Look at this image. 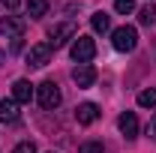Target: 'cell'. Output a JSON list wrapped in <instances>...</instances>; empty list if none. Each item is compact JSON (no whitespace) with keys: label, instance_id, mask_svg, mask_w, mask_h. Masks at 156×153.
Wrapping results in <instances>:
<instances>
[{"label":"cell","instance_id":"obj_1","mask_svg":"<svg viewBox=\"0 0 156 153\" xmlns=\"http://www.w3.org/2000/svg\"><path fill=\"white\" fill-rule=\"evenodd\" d=\"M111 45H114L120 54H129V51H135L138 45V30L132 24H123V27H117L114 33H111Z\"/></svg>","mask_w":156,"mask_h":153},{"label":"cell","instance_id":"obj_2","mask_svg":"<svg viewBox=\"0 0 156 153\" xmlns=\"http://www.w3.org/2000/svg\"><path fill=\"white\" fill-rule=\"evenodd\" d=\"M36 99H39V105L45 108V111H54L60 102H63V96H60V87L54 84V81H42L36 87Z\"/></svg>","mask_w":156,"mask_h":153},{"label":"cell","instance_id":"obj_3","mask_svg":"<svg viewBox=\"0 0 156 153\" xmlns=\"http://www.w3.org/2000/svg\"><path fill=\"white\" fill-rule=\"evenodd\" d=\"M93 57H96V42L90 36H78L72 42V60L75 63H90Z\"/></svg>","mask_w":156,"mask_h":153},{"label":"cell","instance_id":"obj_4","mask_svg":"<svg viewBox=\"0 0 156 153\" xmlns=\"http://www.w3.org/2000/svg\"><path fill=\"white\" fill-rule=\"evenodd\" d=\"M72 36H75V24L72 21H63V24H57V27L48 30V45L51 48H60V45H66Z\"/></svg>","mask_w":156,"mask_h":153},{"label":"cell","instance_id":"obj_5","mask_svg":"<svg viewBox=\"0 0 156 153\" xmlns=\"http://www.w3.org/2000/svg\"><path fill=\"white\" fill-rule=\"evenodd\" d=\"M24 30H27V21L24 18H15V15H3V18H0V33H3V36L21 39Z\"/></svg>","mask_w":156,"mask_h":153},{"label":"cell","instance_id":"obj_6","mask_svg":"<svg viewBox=\"0 0 156 153\" xmlns=\"http://www.w3.org/2000/svg\"><path fill=\"white\" fill-rule=\"evenodd\" d=\"M48 60H51V45H48V42L30 45V51H27V66H45Z\"/></svg>","mask_w":156,"mask_h":153},{"label":"cell","instance_id":"obj_7","mask_svg":"<svg viewBox=\"0 0 156 153\" xmlns=\"http://www.w3.org/2000/svg\"><path fill=\"white\" fill-rule=\"evenodd\" d=\"M72 81H75L78 87H90V84L96 81V69H93V63H78L75 69H72Z\"/></svg>","mask_w":156,"mask_h":153},{"label":"cell","instance_id":"obj_8","mask_svg":"<svg viewBox=\"0 0 156 153\" xmlns=\"http://www.w3.org/2000/svg\"><path fill=\"white\" fill-rule=\"evenodd\" d=\"M96 117H99V105H96V102H81V105L75 108V120L81 123V126L96 123Z\"/></svg>","mask_w":156,"mask_h":153},{"label":"cell","instance_id":"obj_9","mask_svg":"<svg viewBox=\"0 0 156 153\" xmlns=\"http://www.w3.org/2000/svg\"><path fill=\"white\" fill-rule=\"evenodd\" d=\"M117 126H120V132H123L126 141H132V138L138 135V117L132 114V111H123V114L117 117Z\"/></svg>","mask_w":156,"mask_h":153},{"label":"cell","instance_id":"obj_10","mask_svg":"<svg viewBox=\"0 0 156 153\" xmlns=\"http://www.w3.org/2000/svg\"><path fill=\"white\" fill-rule=\"evenodd\" d=\"M12 99H15V102H30V99H33V84H30V81H27V78H18V81H15V84H12Z\"/></svg>","mask_w":156,"mask_h":153},{"label":"cell","instance_id":"obj_11","mask_svg":"<svg viewBox=\"0 0 156 153\" xmlns=\"http://www.w3.org/2000/svg\"><path fill=\"white\" fill-rule=\"evenodd\" d=\"M15 120H18V102L9 96L0 102V123H15Z\"/></svg>","mask_w":156,"mask_h":153},{"label":"cell","instance_id":"obj_12","mask_svg":"<svg viewBox=\"0 0 156 153\" xmlns=\"http://www.w3.org/2000/svg\"><path fill=\"white\" fill-rule=\"evenodd\" d=\"M90 24H93L96 33H108V30H111V15H105V12H93Z\"/></svg>","mask_w":156,"mask_h":153},{"label":"cell","instance_id":"obj_13","mask_svg":"<svg viewBox=\"0 0 156 153\" xmlns=\"http://www.w3.org/2000/svg\"><path fill=\"white\" fill-rule=\"evenodd\" d=\"M48 12V0H27V15L30 18H42Z\"/></svg>","mask_w":156,"mask_h":153},{"label":"cell","instance_id":"obj_14","mask_svg":"<svg viewBox=\"0 0 156 153\" xmlns=\"http://www.w3.org/2000/svg\"><path fill=\"white\" fill-rule=\"evenodd\" d=\"M153 21H156V6H153V3H147V6H141V9H138V24L150 27Z\"/></svg>","mask_w":156,"mask_h":153},{"label":"cell","instance_id":"obj_15","mask_svg":"<svg viewBox=\"0 0 156 153\" xmlns=\"http://www.w3.org/2000/svg\"><path fill=\"white\" fill-rule=\"evenodd\" d=\"M138 105L141 108H156V87H147L138 93Z\"/></svg>","mask_w":156,"mask_h":153},{"label":"cell","instance_id":"obj_16","mask_svg":"<svg viewBox=\"0 0 156 153\" xmlns=\"http://www.w3.org/2000/svg\"><path fill=\"white\" fill-rule=\"evenodd\" d=\"M135 9V0H114V12H120V15H129Z\"/></svg>","mask_w":156,"mask_h":153},{"label":"cell","instance_id":"obj_17","mask_svg":"<svg viewBox=\"0 0 156 153\" xmlns=\"http://www.w3.org/2000/svg\"><path fill=\"white\" fill-rule=\"evenodd\" d=\"M105 147H102V141H87V144H81L78 147V153H102Z\"/></svg>","mask_w":156,"mask_h":153},{"label":"cell","instance_id":"obj_18","mask_svg":"<svg viewBox=\"0 0 156 153\" xmlns=\"http://www.w3.org/2000/svg\"><path fill=\"white\" fill-rule=\"evenodd\" d=\"M12 153H36V144H33V141H21Z\"/></svg>","mask_w":156,"mask_h":153},{"label":"cell","instance_id":"obj_19","mask_svg":"<svg viewBox=\"0 0 156 153\" xmlns=\"http://www.w3.org/2000/svg\"><path fill=\"white\" fill-rule=\"evenodd\" d=\"M147 138H153V141H156V114H153V120L147 123Z\"/></svg>","mask_w":156,"mask_h":153},{"label":"cell","instance_id":"obj_20","mask_svg":"<svg viewBox=\"0 0 156 153\" xmlns=\"http://www.w3.org/2000/svg\"><path fill=\"white\" fill-rule=\"evenodd\" d=\"M15 3H18V0H0V6H6V9H12Z\"/></svg>","mask_w":156,"mask_h":153}]
</instances>
